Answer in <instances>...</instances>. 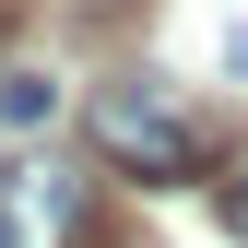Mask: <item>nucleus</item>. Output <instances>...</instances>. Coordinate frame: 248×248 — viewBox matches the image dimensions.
Returning a JSON list of instances; mask_svg holds the SVG:
<instances>
[{
    "mask_svg": "<svg viewBox=\"0 0 248 248\" xmlns=\"http://www.w3.org/2000/svg\"><path fill=\"white\" fill-rule=\"evenodd\" d=\"M95 154L118 177H142V189H166V177H201L213 166V118L177 107L166 83H107L95 95Z\"/></svg>",
    "mask_w": 248,
    "mask_h": 248,
    "instance_id": "obj_1",
    "label": "nucleus"
},
{
    "mask_svg": "<svg viewBox=\"0 0 248 248\" xmlns=\"http://www.w3.org/2000/svg\"><path fill=\"white\" fill-rule=\"evenodd\" d=\"M95 236V189L71 166H0V248H83Z\"/></svg>",
    "mask_w": 248,
    "mask_h": 248,
    "instance_id": "obj_2",
    "label": "nucleus"
},
{
    "mask_svg": "<svg viewBox=\"0 0 248 248\" xmlns=\"http://www.w3.org/2000/svg\"><path fill=\"white\" fill-rule=\"evenodd\" d=\"M47 118H59V83L47 71H12V83H0V130H47Z\"/></svg>",
    "mask_w": 248,
    "mask_h": 248,
    "instance_id": "obj_3",
    "label": "nucleus"
},
{
    "mask_svg": "<svg viewBox=\"0 0 248 248\" xmlns=\"http://www.w3.org/2000/svg\"><path fill=\"white\" fill-rule=\"evenodd\" d=\"M213 213H225V236H248V177H225V189H213Z\"/></svg>",
    "mask_w": 248,
    "mask_h": 248,
    "instance_id": "obj_4",
    "label": "nucleus"
},
{
    "mask_svg": "<svg viewBox=\"0 0 248 248\" xmlns=\"http://www.w3.org/2000/svg\"><path fill=\"white\" fill-rule=\"evenodd\" d=\"M0 24H12V0H0Z\"/></svg>",
    "mask_w": 248,
    "mask_h": 248,
    "instance_id": "obj_5",
    "label": "nucleus"
}]
</instances>
